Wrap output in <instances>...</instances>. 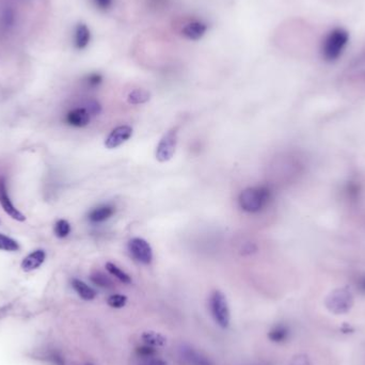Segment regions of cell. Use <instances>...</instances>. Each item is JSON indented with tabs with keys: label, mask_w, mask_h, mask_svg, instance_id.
Here are the masks:
<instances>
[{
	"label": "cell",
	"mask_w": 365,
	"mask_h": 365,
	"mask_svg": "<svg viewBox=\"0 0 365 365\" xmlns=\"http://www.w3.org/2000/svg\"><path fill=\"white\" fill-rule=\"evenodd\" d=\"M182 358L188 365H213L208 359L203 357L192 348H183Z\"/></svg>",
	"instance_id": "obj_14"
},
{
	"label": "cell",
	"mask_w": 365,
	"mask_h": 365,
	"mask_svg": "<svg viewBox=\"0 0 365 365\" xmlns=\"http://www.w3.org/2000/svg\"><path fill=\"white\" fill-rule=\"evenodd\" d=\"M325 303L327 309L331 313L339 315V314L348 313L351 310L354 305V297L347 288H336L329 294Z\"/></svg>",
	"instance_id": "obj_3"
},
{
	"label": "cell",
	"mask_w": 365,
	"mask_h": 365,
	"mask_svg": "<svg viewBox=\"0 0 365 365\" xmlns=\"http://www.w3.org/2000/svg\"><path fill=\"white\" fill-rule=\"evenodd\" d=\"M141 337L150 346H164L166 343V338L155 331H145Z\"/></svg>",
	"instance_id": "obj_19"
},
{
	"label": "cell",
	"mask_w": 365,
	"mask_h": 365,
	"mask_svg": "<svg viewBox=\"0 0 365 365\" xmlns=\"http://www.w3.org/2000/svg\"><path fill=\"white\" fill-rule=\"evenodd\" d=\"M115 213V208L112 206V205H101V206L95 207L90 211V214L88 216L89 220L93 222V223H100L104 222L114 215Z\"/></svg>",
	"instance_id": "obj_12"
},
{
	"label": "cell",
	"mask_w": 365,
	"mask_h": 365,
	"mask_svg": "<svg viewBox=\"0 0 365 365\" xmlns=\"http://www.w3.org/2000/svg\"><path fill=\"white\" fill-rule=\"evenodd\" d=\"M291 365H312V364L309 360V358H307L306 356L299 355L293 359Z\"/></svg>",
	"instance_id": "obj_27"
},
{
	"label": "cell",
	"mask_w": 365,
	"mask_h": 365,
	"mask_svg": "<svg viewBox=\"0 0 365 365\" xmlns=\"http://www.w3.org/2000/svg\"><path fill=\"white\" fill-rule=\"evenodd\" d=\"M70 232V226L66 220H59L55 224V233L58 237L60 238H64L66 237Z\"/></svg>",
	"instance_id": "obj_23"
},
{
	"label": "cell",
	"mask_w": 365,
	"mask_h": 365,
	"mask_svg": "<svg viewBox=\"0 0 365 365\" xmlns=\"http://www.w3.org/2000/svg\"><path fill=\"white\" fill-rule=\"evenodd\" d=\"M271 199V191L266 186L249 187L240 192L238 197L239 207L247 213H259Z\"/></svg>",
	"instance_id": "obj_2"
},
{
	"label": "cell",
	"mask_w": 365,
	"mask_h": 365,
	"mask_svg": "<svg viewBox=\"0 0 365 365\" xmlns=\"http://www.w3.org/2000/svg\"><path fill=\"white\" fill-rule=\"evenodd\" d=\"M94 5L100 11H107L112 6L114 0H92Z\"/></svg>",
	"instance_id": "obj_25"
},
{
	"label": "cell",
	"mask_w": 365,
	"mask_h": 365,
	"mask_svg": "<svg viewBox=\"0 0 365 365\" xmlns=\"http://www.w3.org/2000/svg\"><path fill=\"white\" fill-rule=\"evenodd\" d=\"M127 249L128 252L133 256V259L141 263V264L149 265L152 263L153 250L150 243L145 239L140 238V237H134V238L128 241Z\"/></svg>",
	"instance_id": "obj_6"
},
{
	"label": "cell",
	"mask_w": 365,
	"mask_h": 365,
	"mask_svg": "<svg viewBox=\"0 0 365 365\" xmlns=\"http://www.w3.org/2000/svg\"><path fill=\"white\" fill-rule=\"evenodd\" d=\"M288 335H290V330L286 326L284 325H278L274 326L273 328L269 331L268 337L273 343H282L287 339Z\"/></svg>",
	"instance_id": "obj_17"
},
{
	"label": "cell",
	"mask_w": 365,
	"mask_h": 365,
	"mask_svg": "<svg viewBox=\"0 0 365 365\" xmlns=\"http://www.w3.org/2000/svg\"><path fill=\"white\" fill-rule=\"evenodd\" d=\"M102 81V76L100 74L94 73L87 77V83L90 87H98Z\"/></svg>",
	"instance_id": "obj_26"
},
{
	"label": "cell",
	"mask_w": 365,
	"mask_h": 365,
	"mask_svg": "<svg viewBox=\"0 0 365 365\" xmlns=\"http://www.w3.org/2000/svg\"><path fill=\"white\" fill-rule=\"evenodd\" d=\"M126 302H127V297L124 296V295H120V294L111 295V296L109 297L107 300V303L111 307H113V309H121V307L125 306Z\"/></svg>",
	"instance_id": "obj_22"
},
{
	"label": "cell",
	"mask_w": 365,
	"mask_h": 365,
	"mask_svg": "<svg viewBox=\"0 0 365 365\" xmlns=\"http://www.w3.org/2000/svg\"><path fill=\"white\" fill-rule=\"evenodd\" d=\"M151 99V93L144 89H134L127 96V100L132 105L145 104Z\"/></svg>",
	"instance_id": "obj_16"
},
{
	"label": "cell",
	"mask_w": 365,
	"mask_h": 365,
	"mask_svg": "<svg viewBox=\"0 0 365 365\" xmlns=\"http://www.w3.org/2000/svg\"><path fill=\"white\" fill-rule=\"evenodd\" d=\"M0 205H1L3 210L12 218V219L21 222L26 220V217L21 213V211L15 208V206L10 200L8 190H6L4 177H0Z\"/></svg>",
	"instance_id": "obj_8"
},
{
	"label": "cell",
	"mask_w": 365,
	"mask_h": 365,
	"mask_svg": "<svg viewBox=\"0 0 365 365\" xmlns=\"http://www.w3.org/2000/svg\"><path fill=\"white\" fill-rule=\"evenodd\" d=\"M207 31V25L201 21H194L188 23L182 29L184 37L190 41H198L204 36Z\"/></svg>",
	"instance_id": "obj_9"
},
{
	"label": "cell",
	"mask_w": 365,
	"mask_h": 365,
	"mask_svg": "<svg viewBox=\"0 0 365 365\" xmlns=\"http://www.w3.org/2000/svg\"><path fill=\"white\" fill-rule=\"evenodd\" d=\"M106 269H107V271L109 273L112 274L113 277H115L117 279H119L121 282H123V283H125V284H131L132 283L131 275L126 273L124 270H122L120 267H118L117 265L113 264V263L108 262L106 264Z\"/></svg>",
	"instance_id": "obj_18"
},
{
	"label": "cell",
	"mask_w": 365,
	"mask_h": 365,
	"mask_svg": "<svg viewBox=\"0 0 365 365\" xmlns=\"http://www.w3.org/2000/svg\"><path fill=\"white\" fill-rule=\"evenodd\" d=\"M91 38V33L86 24H79L75 30V47L77 49H85Z\"/></svg>",
	"instance_id": "obj_13"
},
{
	"label": "cell",
	"mask_w": 365,
	"mask_h": 365,
	"mask_svg": "<svg viewBox=\"0 0 365 365\" xmlns=\"http://www.w3.org/2000/svg\"><path fill=\"white\" fill-rule=\"evenodd\" d=\"M136 351L140 357H152L153 355H155V352H156V350L154 349L153 346H150V345L141 346V347H138L136 349Z\"/></svg>",
	"instance_id": "obj_24"
},
{
	"label": "cell",
	"mask_w": 365,
	"mask_h": 365,
	"mask_svg": "<svg viewBox=\"0 0 365 365\" xmlns=\"http://www.w3.org/2000/svg\"><path fill=\"white\" fill-rule=\"evenodd\" d=\"M72 286L75 290V292L79 295V297L83 300H93L96 297V292L93 288L90 287L85 282L78 279H73L72 280Z\"/></svg>",
	"instance_id": "obj_15"
},
{
	"label": "cell",
	"mask_w": 365,
	"mask_h": 365,
	"mask_svg": "<svg viewBox=\"0 0 365 365\" xmlns=\"http://www.w3.org/2000/svg\"><path fill=\"white\" fill-rule=\"evenodd\" d=\"M91 114L86 108H76L66 114L67 124L74 127H85L90 123Z\"/></svg>",
	"instance_id": "obj_10"
},
{
	"label": "cell",
	"mask_w": 365,
	"mask_h": 365,
	"mask_svg": "<svg viewBox=\"0 0 365 365\" xmlns=\"http://www.w3.org/2000/svg\"><path fill=\"white\" fill-rule=\"evenodd\" d=\"M209 309L215 322L221 328L227 329L230 325L231 314L226 296L220 291H215L210 295Z\"/></svg>",
	"instance_id": "obj_4"
},
{
	"label": "cell",
	"mask_w": 365,
	"mask_h": 365,
	"mask_svg": "<svg viewBox=\"0 0 365 365\" xmlns=\"http://www.w3.org/2000/svg\"><path fill=\"white\" fill-rule=\"evenodd\" d=\"M18 249H19L18 243L14 239H12L10 237L3 234H0V250H2V251L14 252L18 251Z\"/></svg>",
	"instance_id": "obj_21"
},
{
	"label": "cell",
	"mask_w": 365,
	"mask_h": 365,
	"mask_svg": "<svg viewBox=\"0 0 365 365\" xmlns=\"http://www.w3.org/2000/svg\"><path fill=\"white\" fill-rule=\"evenodd\" d=\"M177 127L171 128L160 139L155 153L156 159L159 163L169 162L174 156L177 145Z\"/></svg>",
	"instance_id": "obj_5"
},
{
	"label": "cell",
	"mask_w": 365,
	"mask_h": 365,
	"mask_svg": "<svg viewBox=\"0 0 365 365\" xmlns=\"http://www.w3.org/2000/svg\"><path fill=\"white\" fill-rule=\"evenodd\" d=\"M133 136V128L128 125H121L115 127L108 134L105 140V146L109 150L117 149L118 146L125 143Z\"/></svg>",
	"instance_id": "obj_7"
},
{
	"label": "cell",
	"mask_w": 365,
	"mask_h": 365,
	"mask_svg": "<svg viewBox=\"0 0 365 365\" xmlns=\"http://www.w3.org/2000/svg\"><path fill=\"white\" fill-rule=\"evenodd\" d=\"M357 286L359 288V291H360L361 293H364L365 294V275H364L363 278H361L360 280L358 281V285Z\"/></svg>",
	"instance_id": "obj_29"
},
{
	"label": "cell",
	"mask_w": 365,
	"mask_h": 365,
	"mask_svg": "<svg viewBox=\"0 0 365 365\" xmlns=\"http://www.w3.org/2000/svg\"><path fill=\"white\" fill-rule=\"evenodd\" d=\"M90 279H91V281L93 282L95 285H98V286L102 287V288H112L114 286L111 279H109L106 274H104L102 272H100V271H96V272L92 273L91 277H90Z\"/></svg>",
	"instance_id": "obj_20"
},
{
	"label": "cell",
	"mask_w": 365,
	"mask_h": 365,
	"mask_svg": "<svg viewBox=\"0 0 365 365\" xmlns=\"http://www.w3.org/2000/svg\"><path fill=\"white\" fill-rule=\"evenodd\" d=\"M349 42V32L342 28L336 27L330 30L326 34L322 42L320 53L323 59L327 62H334L338 60L344 53L346 46Z\"/></svg>",
	"instance_id": "obj_1"
},
{
	"label": "cell",
	"mask_w": 365,
	"mask_h": 365,
	"mask_svg": "<svg viewBox=\"0 0 365 365\" xmlns=\"http://www.w3.org/2000/svg\"><path fill=\"white\" fill-rule=\"evenodd\" d=\"M88 108H86L87 109V110L90 112V114H99L100 112V110H101V108H100V105L99 104V102L98 101H96V100H91V101H89V104H88Z\"/></svg>",
	"instance_id": "obj_28"
},
{
	"label": "cell",
	"mask_w": 365,
	"mask_h": 365,
	"mask_svg": "<svg viewBox=\"0 0 365 365\" xmlns=\"http://www.w3.org/2000/svg\"><path fill=\"white\" fill-rule=\"evenodd\" d=\"M46 258V254L43 250H36V251L28 254L22 262V269L26 272L35 270L40 267Z\"/></svg>",
	"instance_id": "obj_11"
},
{
	"label": "cell",
	"mask_w": 365,
	"mask_h": 365,
	"mask_svg": "<svg viewBox=\"0 0 365 365\" xmlns=\"http://www.w3.org/2000/svg\"><path fill=\"white\" fill-rule=\"evenodd\" d=\"M147 365H166V363L163 360H152Z\"/></svg>",
	"instance_id": "obj_30"
}]
</instances>
